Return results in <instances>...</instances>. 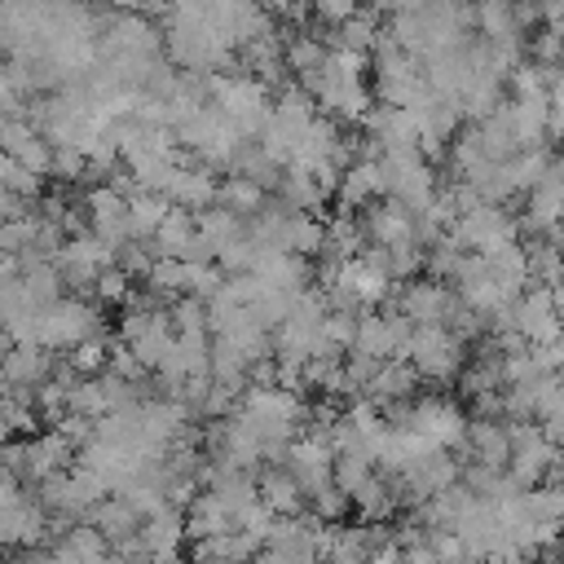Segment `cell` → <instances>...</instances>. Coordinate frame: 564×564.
I'll return each mask as SVG.
<instances>
[{
    "label": "cell",
    "mask_w": 564,
    "mask_h": 564,
    "mask_svg": "<svg viewBox=\"0 0 564 564\" xmlns=\"http://www.w3.org/2000/svg\"><path fill=\"white\" fill-rule=\"evenodd\" d=\"M212 106L242 132V137H260V128L269 123V88L251 75H216L212 79Z\"/></svg>",
    "instance_id": "6da1fadb"
},
{
    "label": "cell",
    "mask_w": 564,
    "mask_h": 564,
    "mask_svg": "<svg viewBox=\"0 0 564 564\" xmlns=\"http://www.w3.org/2000/svg\"><path fill=\"white\" fill-rule=\"evenodd\" d=\"M322 546H326V524L317 516H278L256 560L260 564H322Z\"/></svg>",
    "instance_id": "7a4b0ae2"
},
{
    "label": "cell",
    "mask_w": 564,
    "mask_h": 564,
    "mask_svg": "<svg viewBox=\"0 0 564 564\" xmlns=\"http://www.w3.org/2000/svg\"><path fill=\"white\" fill-rule=\"evenodd\" d=\"M48 511L40 498L22 494V480L13 471H0V551H31L44 538Z\"/></svg>",
    "instance_id": "3957f363"
},
{
    "label": "cell",
    "mask_w": 564,
    "mask_h": 564,
    "mask_svg": "<svg viewBox=\"0 0 564 564\" xmlns=\"http://www.w3.org/2000/svg\"><path fill=\"white\" fill-rule=\"evenodd\" d=\"M106 480L101 476H93V471H84V467H75V471H57V476H48V480H40V507L48 511V516H57V520H84V516H93L101 502H106Z\"/></svg>",
    "instance_id": "277c9868"
},
{
    "label": "cell",
    "mask_w": 564,
    "mask_h": 564,
    "mask_svg": "<svg viewBox=\"0 0 564 564\" xmlns=\"http://www.w3.org/2000/svg\"><path fill=\"white\" fill-rule=\"evenodd\" d=\"M392 423L419 432V436L432 441L436 449H454V445H463V436H467V419H463V410H458L454 401H445V397L410 401V405L392 410Z\"/></svg>",
    "instance_id": "5b68a950"
},
{
    "label": "cell",
    "mask_w": 564,
    "mask_h": 564,
    "mask_svg": "<svg viewBox=\"0 0 564 564\" xmlns=\"http://www.w3.org/2000/svg\"><path fill=\"white\" fill-rule=\"evenodd\" d=\"M405 361L423 379H454L467 361V344L458 335H449L445 326H414L410 344H405Z\"/></svg>",
    "instance_id": "8992f818"
},
{
    "label": "cell",
    "mask_w": 564,
    "mask_h": 564,
    "mask_svg": "<svg viewBox=\"0 0 564 564\" xmlns=\"http://www.w3.org/2000/svg\"><path fill=\"white\" fill-rule=\"evenodd\" d=\"M560 463V445L542 432V423H516L511 427V458H507V471L516 485L533 489L542 476H551V467Z\"/></svg>",
    "instance_id": "52a82bcc"
},
{
    "label": "cell",
    "mask_w": 564,
    "mask_h": 564,
    "mask_svg": "<svg viewBox=\"0 0 564 564\" xmlns=\"http://www.w3.org/2000/svg\"><path fill=\"white\" fill-rule=\"evenodd\" d=\"M57 375V361L48 348L40 344H9L0 352V383L9 388V397L35 401V392Z\"/></svg>",
    "instance_id": "ba28073f"
},
{
    "label": "cell",
    "mask_w": 564,
    "mask_h": 564,
    "mask_svg": "<svg viewBox=\"0 0 564 564\" xmlns=\"http://www.w3.org/2000/svg\"><path fill=\"white\" fill-rule=\"evenodd\" d=\"M115 264V247H106L97 234H70L66 238V247L53 256V269L62 273V282H70V286H93L106 269Z\"/></svg>",
    "instance_id": "9c48e42d"
},
{
    "label": "cell",
    "mask_w": 564,
    "mask_h": 564,
    "mask_svg": "<svg viewBox=\"0 0 564 564\" xmlns=\"http://www.w3.org/2000/svg\"><path fill=\"white\" fill-rule=\"evenodd\" d=\"M361 229H366V238H370L375 247H383V251H397V247H423L414 212L401 207L397 198H375V203L366 207V216H361Z\"/></svg>",
    "instance_id": "30bf717a"
},
{
    "label": "cell",
    "mask_w": 564,
    "mask_h": 564,
    "mask_svg": "<svg viewBox=\"0 0 564 564\" xmlns=\"http://www.w3.org/2000/svg\"><path fill=\"white\" fill-rule=\"evenodd\" d=\"M84 212H88V234H97L106 247L119 251L123 242H132V234H128V194L115 189L110 181L88 189Z\"/></svg>",
    "instance_id": "8fae6325"
},
{
    "label": "cell",
    "mask_w": 564,
    "mask_h": 564,
    "mask_svg": "<svg viewBox=\"0 0 564 564\" xmlns=\"http://www.w3.org/2000/svg\"><path fill=\"white\" fill-rule=\"evenodd\" d=\"M458 295L449 286H441L436 278H419V282H405V291L397 295V313L410 322V326H445L449 313H454Z\"/></svg>",
    "instance_id": "7c38bea8"
},
{
    "label": "cell",
    "mask_w": 564,
    "mask_h": 564,
    "mask_svg": "<svg viewBox=\"0 0 564 564\" xmlns=\"http://www.w3.org/2000/svg\"><path fill=\"white\" fill-rule=\"evenodd\" d=\"M511 330H516L529 348L551 344V339L564 335V326H560V317H555V304H551V286H538V291H529V295H520V300L511 304Z\"/></svg>",
    "instance_id": "4fadbf2b"
},
{
    "label": "cell",
    "mask_w": 564,
    "mask_h": 564,
    "mask_svg": "<svg viewBox=\"0 0 564 564\" xmlns=\"http://www.w3.org/2000/svg\"><path fill=\"white\" fill-rule=\"evenodd\" d=\"M524 225L542 238H555L564 225V159H551V167L542 172V181L529 189V216Z\"/></svg>",
    "instance_id": "5bb4252c"
},
{
    "label": "cell",
    "mask_w": 564,
    "mask_h": 564,
    "mask_svg": "<svg viewBox=\"0 0 564 564\" xmlns=\"http://www.w3.org/2000/svg\"><path fill=\"white\" fill-rule=\"evenodd\" d=\"M379 524H339L326 529V546H322V564H370L379 542L388 533H375Z\"/></svg>",
    "instance_id": "9a60e30c"
},
{
    "label": "cell",
    "mask_w": 564,
    "mask_h": 564,
    "mask_svg": "<svg viewBox=\"0 0 564 564\" xmlns=\"http://www.w3.org/2000/svg\"><path fill=\"white\" fill-rule=\"evenodd\" d=\"M216 194H220V181H216V167L207 163H194V167H176V181L167 189V203L181 207V212H207L216 207Z\"/></svg>",
    "instance_id": "2e32d148"
},
{
    "label": "cell",
    "mask_w": 564,
    "mask_h": 564,
    "mask_svg": "<svg viewBox=\"0 0 564 564\" xmlns=\"http://www.w3.org/2000/svg\"><path fill=\"white\" fill-rule=\"evenodd\" d=\"M463 449L471 454L476 467H494V471H502L507 458H511V427H507V423H494V419L467 423Z\"/></svg>",
    "instance_id": "e0dca14e"
},
{
    "label": "cell",
    "mask_w": 564,
    "mask_h": 564,
    "mask_svg": "<svg viewBox=\"0 0 564 564\" xmlns=\"http://www.w3.org/2000/svg\"><path fill=\"white\" fill-rule=\"evenodd\" d=\"M405 489H410V498H419V502H427V498H436V494H445L454 480H458V463L449 458V449H436V454H427V458H419L405 476H397Z\"/></svg>",
    "instance_id": "ac0fdd59"
},
{
    "label": "cell",
    "mask_w": 564,
    "mask_h": 564,
    "mask_svg": "<svg viewBox=\"0 0 564 564\" xmlns=\"http://www.w3.org/2000/svg\"><path fill=\"white\" fill-rule=\"evenodd\" d=\"M414 383H419L414 366L397 357V361H383V366L366 379V388H361V392H366V401H370V405H379V410H383V405H388V410H397L401 401H410Z\"/></svg>",
    "instance_id": "d6986e66"
},
{
    "label": "cell",
    "mask_w": 564,
    "mask_h": 564,
    "mask_svg": "<svg viewBox=\"0 0 564 564\" xmlns=\"http://www.w3.org/2000/svg\"><path fill=\"white\" fill-rule=\"evenodd\" d=\"M185 538H189V533H185V511H181V507H163V511H154L150 520H141V533H137L145 564H150L154 555H172V551H181Z\"/></svg>",
    "instance_id": "ffe728a7"
},
{
    "label": "cell",
    "mask_w": 564,
    "mask_h": 564,
    "mask_svg": "<svg viewBox=\"0 0 564 564\" xmlns=\"http://www.w3.org/2000/svg\"><path fill=\"white\" fill-rule=\"evenodd\" d=\"M48 551H53L57 564H101V560L110 555V542L101 538L97 524H79V520H75L70 529L57 533V542H53Z\"/></svg>",
    "instance_id": "44dd1931"
},
{
    "label": "cell",
    "mask_w": 564,
    "mask_h": 564,
    "mask_svg": "<svg viewBox=\"0 0 564 564\" xmlns=\"http://www.w3.org/2000/svg\"><path fill=\"white\" fill-rule=\"evenodd\" d=\"M339 203L344 207H370L375 198H383V172H379V159L375 154H361L344 167L339 176Z\"/></svg>",
    "instance_id": "7402d4cb"
},
{
    "label": "cell",
    "mask_w": 564,
    "mask_h": 564,
    "mask_svg": "<svg viewBox=\"0 0 564 564\" xmlns=\"http://www.w3.org/2000/svg\"><path fill=\"white\" fill-rule=\"evenodd\" d=\"M256 485H260V502H264L273 516H304L308 494L300 489V480H295L286 467H269Z\"/></svg>",
    "instance_id": "603a6c76"
},
{
    "label": "cell",
    "mask_w": 564,
    "mask_h": 564,
    "mask_svg": "<svg viewBox=\"0 0 564 564\" xmlns=\"http://www.w3.org/2000/svg\"><path fill=\"white\" fill-rule=\"evenodd\" d=\"M234 529V516H229V507L216 498V494H194V502L185 507V533L194 538V542H203V538H216V533H229Z\"/></svg>",
    "instance_id": "cb8c5ba5"
},
{
    "label": "cell",
    "mask_w": 564,
    "mask_h": 564,
    "mask_svg": "<svg viewBox=\"0 0 564 564\" xmlns=\"http://www.w3.org/2000/svg\"><path fill=\"white\" fill-rule=\"evenodd\" d=\"M256 555H260V542H251V538L238 533V529L194 542V560H198V564H242V560H256Z\"/></svg>",
    "instance_id": "d4e9b609"
},
{
    "label": "cell",
    "mask_w": 564,
    "mask_h": 564,
    "mask_svg": "<svg viewBox=\"0 0 564 564\" xmlns=\"http://www.w3.org/2000/svg\"><path fill=\"white\" fill-rule=\"evenodd\" d=\"M93 524L101 529V538H106L110 546H128V542H137V533H141V516H137L123 498H106V502L93 511Z\"/></svg>",
    "instance_id": "484cf974"
},
{
    "label": "cell",
    "mask_w": 564,
    "mask_h": 564,
    "mask_svg": "<svg viewBox=\"0 0 564 564\" xmlns=\"http://www.w3.org/2000/svg\"><path fill=\"white\" fill-rule=\"evenodd\" d=\"M216 207L234 212L238 220H256L269 207V194L256 181H247V176H225L220 181V194H216Z\"/></svg>",
    "instance_id": "4316f807"
},
{
    "label": "cell",
    "mask_w": 564,
    "mask_h": 564,
    "mask_svg": "<svg viewBox=\"0 0 564 564\" xmlns=\"http://www.w3.org/2000/svg\"><path fill=\"white\" fill-rule=\"evenodd\" d=\"M167 212H172V203L163 194H145V189L128 194V234H132V242H150Z\"/></svg>",
    "instance_id": "83f0119b"
},
{
    "label": "cell",
    "mask_w": 564,
    "mask_h": 564,
    "mask_svg": "<svg viewBox=\"0 0 564 564\" xmlns=\"http://www.w3.org/2000/svg\"><path fill=\"white\" fill-rule=\"evenodd\" d=\"M348 502H352V511H357L366 524H383V520L392 516V507H397V494H392L388 480L375 471L366 485H357V489L348 494Z\"/></svg>",
    "instance_id": "f1b7e54d"
},
{
    "label": "cell",
    "mask_w": 564,
    "mask_h": 564,
    "mask_svg": "<svg viewBox=\"0 0 564 564\" xmlns=\"http://www.w3.org/2000/svg\"><path fill=\"white\" fill-rule=\"evenodd\" d=\"M40 189H44V176H35L31 167H22L18 159H9V154H0V194H18V198H40Z\"/></svg>",
    "instance_id": "f546056e"
},
{
    "label": "cell",
    "mask_w": 564,
    "mask_h": 564,
    "mask_svg": "<svg viewBox=\"0 0 564 564\" xmlns=\"http://www.w3.org/2000/svg\"><path fill=\"white\" fill-rule=\"evenodd\" d=\"M48 172L62 176V181H70V176L88 172V159H84V150H75V145H53V167H48Z\"/></svg>",
    "instance_id": "4dcf8cb0"
},
{
    "label": "cell",
    "mask_w": 564,
    "mask_h": 564,
    "mask_svg": "<svg viewBox=\"0 0 564 564\" xmlns=\"http://www.w3.org/2000/svg\"><path fill=\"white\" fill-rule=\"evenodd\" d=\"M93 291H97V300L119 304V300H128V273H123V269H106V273L93 282Z\"/></svg>",
    "instance_id": "1f68e13d"
},
{
    "label": "cell",
    "mask_w": 564,
    "mask_h": 564,
    "mask_svg": "<svg viewBox=\"0 0 564 564\" xmlns=\"http://www.w3.org/2000/svg\"><path fill=\"white\" fill-rule=\"evenodd\" d=\"M9 564H57V560H53V551H22Z\"/></svg>",
    "instance_id": "d6a6232c"
},
{
    "label": "cell",
    "mask_w": 564,
    "mask_h": 564,
    "mask_svg": "<svg viewBox=\"0 0 564 564\" xmlns=\"http://www.w3.org/2000/svg\"><path fill=\"white\" fill-rule=\"evenodd\" d=\"M551 304H555V317H560V326H564V278L551 286Z\"/></svg>",
    "instance_id": "836d02e7"
},
{
    "label": "cell",
    "mask_w": 564,
    "mask_h": 564,
    "mask_svg": "<svg viewBox=\"0 0 564 564\" xmlns=\"http://www.w3.org/2000/svg\"><path fill=\"white\" fill-rule=\"evenodd\" d=\"M256 4H264V9H269V13H286V9H291V4H295V0H256Z\"/></svg>",
    "instance_id": "e575fe53"
},
{
    "label": "cell",
    "mask_w": 564,
    "mask_h": 564,
    "mask_svg": "<svg viewBox=\"0 0 564 564\" xmlns=\"http://www.w3.org/2000/svg\"><path fill=\"white\" fill-rule=\"evenodd\" d=\"M555 542H560V551H564V520H560V533H555Z\"/></svg>",
    "instance_id": "d590c367"
},
{
    "label": "cell",
    "mask_w": 564,
    "mask_h": 564,
    "mask_svg": "<svg viewBox=\"0 0 564 564\" xmlns=\"http://www.w3.org/2000/svg\"><path fill=\"white\" fill-rule=\"evenodd\" d=\"M242 564H260V560H242Z\"/></svg>",
    "instance_id": "8d00e7d4"
},
{
    "label": "cell",
    "mask_w": 564,
    "mask_h": 564,
    "mask_svg": "<svg viewBox=\"0 0 564 564\" xmlns=\"http://www.w3.org/2000/svg\"><path fill=\"white\" fill-rule=\"evenodd\" d=\"M0 401H4V388H0Z\"/></svg>",
    "instance_id": "74e56055"
}]
</instances>
